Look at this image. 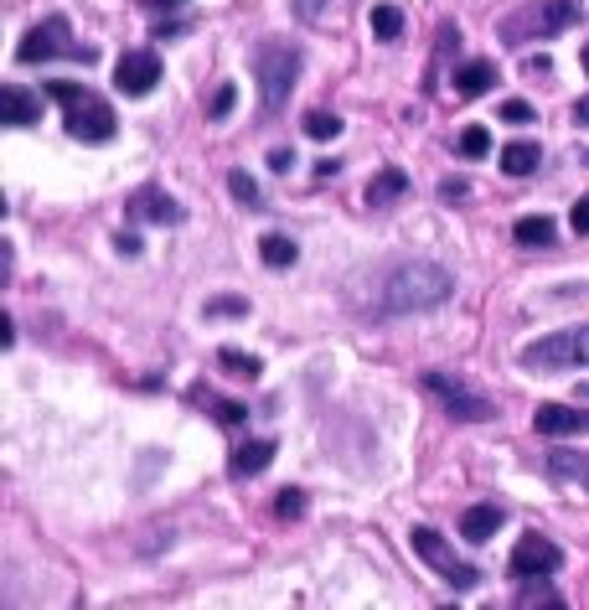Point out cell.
<instances>
[{
  "mask_svg": "<svg viewBox=\"0 0 589 610\" xmlns=\"http://www.w3.org/2000/svg\"><path fill=\"white\" fill-rule=\"evenodd\" d=\"M455 295V274L445 264H429V259H414V264H398L383 290H378V311L383 316H409V311H434Z\"/></svg>",
  "mask_w": 589,
  "mask_h": 610,
  "instance_id": "cell-1",
  "label": "cell"
},
{
  "mask_svg": "<svg viewBox=\"0 0 589 610\" xmlns=\"http://www.w3.org/2000/svg\"><path fill=\"white\" fill-rule=\"evenodd\" d=\"M42 94H47L52 104H62V125H68L73 140H83V145H109V140L119 135V119H114L109 99H99L93 88L68 83V78H52Z\"/></svg>",
  "mask_w": 589,
  "mask_h": 610,
  "instance_id": "cell-2",
  "label": "cell"
},
{
  "mask_svg": "<svg viewBox=\"0 0 589 610\" xmlns=\"http://www.w3.org/2000/svg\"><path fill=\"white\" fill-rule=\"evenodd\" d=\"M254 78H259L264 114L274 119L279 109L290 104V88L300 78V47L295 42H259L254 47Z\"/></svg>",
  "mask_w": 589,
  "mask_h": 610,
  "instance_id": "cell-3",
  "label": "cell"
},
{
  "mask_svg": "<svg viewBox=\"0 0 589 610\" xmlns=\"http://www.w3.org/2000/svg\"><path fill=\"white\" fill-rule=\"evenodd\" d=\"M579 21V0H527L522 11H512L502 21V42L507 47H527L538 37H558Z\"/></svg>",
  "mask_w": 589,
  "mask_h": 610,
  "instance_id": "cell-4",
  "label": "cell"
},
{
  "mask_svg": "<svg viewBox=\"0 0 589 610\" xmlns=\"http://www.w3.org/2000/svg\"><path fill=\"white\" fill-rule=\"evenodd\" d=\"M52 57H73V63H83V68L99 63V52L73 37L68 16H47V21H37V26H31V32L21 37V47H16V63H52Z\"/></svg>",
  "mask_w": 589,
  "mask_h": 610,
  "instance_id": "cell-5",
  "label": "cell"
},
{
  "mask_svg": "<svg viewBox=\"0 0 589 610\" xmlns=\"http://www.w3.org/2000/svg\"><path fill=\"white\" fill-rule=\"evenodd\" d=\"M522 368H533V373L589 368V326H569V331H553V337L527 342L522 347Z\"/></svg>",
  "mask_w": 589,
  "mask_h": 610,
  "instance_id": "cell-6",
  "label": "cell"
},
{
  "mask_svg": "<svg viewBox=\"0 0 589 610\" xmlns=\"http://www.w3.org/2000/svg\"><path fill=\"white\" fill-rule=\"evenodd\" d=\"M409 543H414V554H419L434 574H440L450 590H476V585H481V569H471L465 559H455V548H450L440 533H434V528H424V523H419V528L409 533Z\"/></svg>",
  "mask_w": 589,
  "mask_h": 610,
  "instance_id": "cell-7",
  "label": "cell"
},
{
  "mask_svg": "<svg viewBox=\"0 0 589 610\" xmlns=\"http://www.w3.org/2000/svg\"><path fill=\"white\" fill-rule=\"evenodd\" d=\"M424 393H434V399L445 404L450 419H465V424H481L496 414V404L486 399V393H476L465 378H450V373H424Z\"/></svg>",
  "mask_w": 589,
  "mask_h": 610,
  "instance_id": "cell-8",
  "label": "cell"
},
{
  "mask_svg": "<svg viewBox=\"0 0 589 610\" xmlns=\"http://www.w3.org/2000/svg\"><path fill=\"white\" fill-rule=\"evenodd\" d=\"M558 564H564V548H558L553 538H543V533H527V538L512 548V559H507L512 579H543V574H553Z\"/></svg>",
  "mask_w": 589,
  "mask_h": 610,
  "instance_id": "cell-9",
  "label": "cell"
},
{
  "mask_svg": "<svg viewBox=\"0 0 589 610\" xmlns=\"http://www.w3.org/2000/svg\"><path fill=\"white\" fill-rule=\"evenodd\" d=\"M155 83H161V57H155L150 47H135V52H124V57H119L114 88H119L124 99H145Z\"/></svg>",
  "mask_w": 589,
  "mask_h": 610,
  "instance_id": "cell-10",
  "label": "cell"
},
{
  "mask_svg": "<svg viewBox=\"0 0 589 610\" xmlns=\"http://www.w3.org/2000/svg\"><path fill=\"white\" fill-rule=\"evenodd\" d=\"M533 430L548 435V440H558V435H579V430H589V414H584V409H569V404H538Z\"/></svg>",
  "mask_w": 589,
  "mask_h": 610,
  "instance_id": "cell-11",
  "label": "cell"
},
{
  "mask_svg": "<svg viewBox=\"0 0 589 610\" xmlns=\"http://www.w3.org/2000/svg\"><path fill=\"white\" fill-rule=\"evenodd\" d=\"M130 218H140V223H181L186 212H181L176 197L155 192V187H140V192L130 197Z\"/></svg>",
  "mask_w": 589,
  "mask_h": 610,
  "instance_id": "cell-12",
  "label": "cell"
},
{
  "mask_svg": "<svg viewBox=\"0 0 589 610\" xmlns=\"http://www.w3.org/2000/svg\"><path fill=\"white\" fill-rule=\"evenodd\" d=\"M403 197H409V171H403V166H383V171H372L367 192H362V202H367V207H393V202H403Z\"/></svg>",
  "mask_w": 589,
  "mask_h": 610,
  "instance_id": "cell-13",
  "label": "cell"
},
{
  "mask_svg": "<svg viewBox=\"0 0 589 610\" xmlns=\"http://www.w3.org/2000/svg\"><path fill=\"white\" fill-rule=\"evenodd\" d=\"M0 109H6V125L26 130V125L42 119V94H31V88H21V83H6L0 88Z\"/></svg>",
  "mask_w": 589,
  "mask_h": 610,
  "instance_id": "cell-14",
  "label": "cell"
},
{
  "mask_svg": "<svg viewBox=\"0 0 589 610\" xmlns=\"http://www.w3.org/2000/svg\"><path fill=\"white\" fill-rule=\"evenodd\" d=\"M269 461H274V440H243L228 455V476L233 481H248V476H259Z\"/></svg>",
  "mask_w": 589,
  "mask_h": 610,
  "instance_id": "cell-15",
  "label": "cell"
},
{
  "mask_svg": "<svg viewBox=\"0 0 589 610\" xmlns=\"http://www.w3.org/2000/svg\"><path fill=\"white\" fill-rule=\"evenodd\" d=\"M502 523H507V512L496 502H476V507H465V517H460V538L465 543H486Z\"/></svg>",
  "mask_w": 589,
  "mask_h": 610,
  "instance_id": "cell-16",
  "label": "cell"
},
{
  "mask_svg": "<svg viewBox=\"0 0 589 610\" xmlns=\"http://www.w3.org/2000/svg\"><path fill=\"white\" fill-rule=\"evenodd\" d=\"M491 88H496V68L481 63V57L465 63V68H455V94L460 99H481V94H491Z\"/></svg>",
  "mask_w": 589,
  "mask_h": 610,
  "instance_id": "cell-17",
  "label": "cell"
},
{
  "mask_svg": "<svg viewBox=\"0 0 589 610\" xmlns=\"http://www.w3.org/2000/svg\"><path fill=\"white\" fill-rule=\"evenodd\" d=\"M512 238L522 243V249H548V243L558 238V228H553V218H543V212H527V218H517Z\"/></svg>",
  "mask_w": 589,
  "mask_h": 610,
  "instance_id": "cell-18",
  "label": "cell"
},
{
  "mask_svg": "<svg viewBox=\"0 0 589 610\" xmlns=\"http://www.w3.org/2000/svg\"><path fill=\"white\" fill-rule=\"evenodd\" d=\"M538 161H543V150H538L533 140H512V145L502 150V171H507V176H533Z\"/></svg>",
  "mask_w": 589,
  "mask_h": 610,
  "instance_id": "cell-19",
  "label": "cell"
},
{
  "mask_svg": "<svg viewBox=\"0 0 589 610\" xmlns=\"http://www.w3.org/2000/svg\"><path fill=\"white\" fill-rule=\"evenodd\" d=\"M548 471H553V481H574V486H584V492H589V461H584V455L553 450L548 455Z\"/></svg>",
  "mask_w": 589,
  "mask_h": 610,
  "instance_id": "cell-20",
  "label": "cell"
},
{
  "mask_svg": "<svg viewBox=\"0 0 589 610\" xmlns=\"http://www.w3.org/2000/svg\"><path fill=\"white\" fill-rule=\"evenodd\" d=\"M259 254H264L269 269H290V264L300 259L295 238H285V233H264V238H259Z\"/></svg>",
  "mask_w": 589,
  "mask_h": 610,
  "instance_id": "cell-21",
  "label": "cell"
},
{
  "mask_svg": "<svg viewBox=\"0 0 589 610\" xmlns=\"http://www.w3.org/2000/svg\"><path fill=\"white\" fill-rule=\"evenodd\" d=\"M217 368H223V373H233V378H243V383H254V378L264 373V362H259L254 352H238V347H223V352H217Z\"/></svg>",
  "mask_w": 589,
  "mask_h": 610,
  "instance_id": "cell-22",
  "label": "cell"
},
{
  "mask_svg": "<svg viewBox=\"0 0 589 610\" xmlns=\"http://www.w3.org/2000/svg\"><path fill=\"white\" fill-rule=\"evenodd\" d=\"M372 37H378V42H398L403 37V11L398 6H372Z\"/></svg>",
  "mask_w": 589,
  "mask_h": 610,
  "instance_id": "cell-23",
  "label": "cell"
},
{
  "mask_svg": "<svg viewBox=\"0 0 589 610\" xmlns=\"http://www.w3.org/2000/svg\"><path fill=\"white\" fill-rule=\"evenodd\" d=\"M486 150H491V130H486V125H465V130H460V156H465V161H481Z\"/></svg>",
  "mask_w": 589,
  "mask_h": 610,
  "instance_id": "cell-24",
  "label": "cell"
},
{
  "mask_svg": "<svg viewBox=\"0 0 589 610\" xmlns=\"http://www.w3.org/2000/svg\"><path fill=\"white\" fill-rule=\"evenodd\" d=\"M207 409L217 414V424H228V430H238V424L248 419V404H238V399H217V393H207Z\"/></svg>",
  "mask_w": 589,
  "mask_h": 610,
  "instance_id": "cell-25",
  "label": "cell"
},
{
  "mask_svg": "<svg viewBox=\"0 0 589 610\" xmlns=\"http://www.w3.org/2000/svg\"><path fill=\"white\" fill-rule=\"evenodd\" d=\"M305 135H310V140H336V135H341V119L326 114V109H310V114H305Z\"/></svg>",
  "mask_w": 589,
  "mask_h": 610,
  "instance_id": "cell-26",
  "label": "cell"
},
{
  "mask_svg": "<svg viewBox=\"0 0 589 610\" xmlns=\"http://www.w3.org/2000/svg\"><path fill=\"white\" fill-rule=\"evenodd\" d=\"M228 192L243 202V207H259V181L248 171H228Z\"/></svg>",
  "mask_w": 589,
  "mask_h": 610,
  "instance_id": "cell-27",
  "label": "cell"
},
{
  "mask_svg": "<svg viewBox=\"0 0 589 610\" xmlns=\"http://www.w3.org/2000/svg\"><path fill=\"white\" fill-rule=\"evenodd\" d=\"M517 605H564V595H558V590H548V585H533V579H522Z\"/></svg>",
  "mask_w": 589,
  "mask_h": 610,
  "instance_id": "cell-28",
  "label": "cell"
},
{
  "mask_svg": "<svg viewBox=\"0 0 589 610\" xmlns=\"http://www.w3.org/2000/svg\"><path fill=\"white\" fill-rule=\"evenodd\" d=\"M233 104H238V88H233V83H223V88H217V94L207 99V119H228V114H233Z\"/></svg>",
  "mask_w": 589,
  "mask_h": 610,
  "instance_id": "cell-29",
  "label": "cell"
},
{
  "mask_svg": "<svg viewBox=\"0 0 589 610\" xmlns=\"http://www.w3.org/2000/svg\"><path fill=\"white\" fill-rule=\"evenodd\" d=\"M207 316H248V300L243 295H212L207 300Z\"/></svg>",
  "mask_w": 589,
  "mask_h": 610,
  "instance_id": "cell-30",
  "label": "cell"
},
{
  "mask_svg": "<svg viewBox=\"0 0 589 610\" xmlns=\"http://www.w3.org/2000/svg\"><path fill=\"white\" fill-rule=\"evenodd\" d=\"M533 119H538L533 104H522V99H507V104H502V125H517V130H522V125H533Z\"/></svg>",
  "mask_w": 589,
  "mask_h": 610,
  "instance_id": "cell-31",
  "label": "cell"
},
{
  "mask_svg": "<svg viewBox=\"0 0 589 610\" xmlns=\"http://www.w3.org/2000/svg\"><path fill=\"white\" fill-rule=\"evenodd\" d=\"M274 512H279V517H300V512H305V492H300V486H285V492H279V502H274Z\"/></svg>",
  "mask_w": 589,
  "mask_h": 610,
  "instance_id": "cell-32",
  "label": "cell"
},
{
  "mask_svg": "<svg viewBox=\"0 0 589 610\" xmlns=\"http://www.w3.org/2000/svg\"><path fill=\"white\" fill-rule=\"evenodd\" d=\"M326 6H331V0H295V16H300V21H321Z\"/></svg>",
  "mask_w": 589,
  "mask_h": 610,
  "instance_id": "cell-33",
  "label": "cell"
},
{
  "mask_svg": "<svg viewBox=\"0 0 589 610\" xmlns=\"http://www.w3.org/2000/svg\"><path fill=\"white\" fill-rule=\"evenodd\" d=\"M569 228H574V233H589V192L574 202V212H569Z\"/></svg>",
  "mask_w": 589,
  "mask_h": 610,
  "instance_id": "cell-34",
  "label": "cell"
},
{
  "mask_svg": "<svg viewBox=\"0 0 589 610\" xmlns=\"http://www.w3.org/2000/svg\"><path fill=\"white\" fill-rule=\"evenodd\" d=\"M290 166H295V150H274V156H269V171L274 176H285Z\"/></svg>",
  "mask_w": 589,
  "mask_h": 610,
  "instance_id": "cell-35",
  "label": "cell"
},
{
  "mask_svg": "<svg viewBox=\"0 0 589 610\" xmlns=\"http://www.w3.org/2000/svg\"><path fill=\"white\" fill-rule=\"evenodd\" d=\"M465 192H471V187H465V181H460V176H450V181H440V197H445V202H455V197H465Z\"/></svg>",
  "mask_w": 589,
  "mask_h": 610,
  "instance_id": "cell-36",
  "label": "cell"
},
{
  "mask_svg": "<svg viewBox=\"0 0 589 610\" xmlns=\"http://www.w3.org/2000/svg\"><path fill=\"white\" fill-rule=\"evenodd\" d=\"M114 249H119L124 259H135V254H140V238H135V233H119V238H114Z\"/></svg>",
  "mask_w": 589,
  "mask_h": 610,
  "instance_id": "cell-37",
  "label": "cell"
},
{
  "mask_svg": "<svg viewBox=\"0 0 589 610\" xmlns=\"http://www.w3.org/2000/svg\"><path fill=\"white\" fill-rule=\"evenodd\" d=\"M0 347H16V321H0Z\"/></svg>",
  "mask_w": 589,
  "mask_h": 610,
  "instance_id": "cell-38",
  "label": "cell"
},
{
  "mask_svg": "<svg viewBox=\"0 0 589 610\" xmlns=\"http://www.w3.org/2000/svg\"><path fill=\"white\" fill-rule=\"evenodd\" d=\"M574 125H589V94L574 99Z\"/></svg>",
  "mask_w": 589,
  "mask_h": 610,
  "instance_id": "cell-39",
  "label": "cell"
},
{
  "mask_svg": "<svg viewBox=\"0 0 589 610\" xmlns=\"http://www.w3.org/2000/svg\"><path fill=\"white\" fill-rule=\"evenodd\" d=\"M140 6H145V11H176L181 0H140Z\"/></svg>",
  "mask_w": 589,
  "mask_h": 610,
  "instance_id": "cell-40",
  "label": "cell"
},
{
  "mask_svg": "<svg viewBox=\"0 0 589 610\" xmlns=\"http://www.w3.org/2000/svg\"><path fill=\"white\" fill-rule=\"evenodd\" d=\"M584 73H589V42H584Z\"/></svg>",
  "mask_w": 589,
  "mask_h": 610,
  "instance_id": "cell-41",
  "label": "cell"
},
{
  "mask_svg": "<svg viewBox=\"0 0 589 610\" xmlns=\"http://www.w3.org/2000/svg\"><path fill=\"white\" fill-rule=\"evenodd\" d=\"M579 393H584V399H589V383H579Z\"/></svg>",
  "mask_w": 589,
  "mask_h": 610,
  "instance_id": "cell-42",
  "label": "cell"
},
{
  "mask_svg": "<svg viewBox=\"0 0 589 610\" xmlns=\"http://www.w3.org/2000/svg\"><path fill=\"white\" fill-rule=\"evenodd\" d=\"M584 161H589V156H584Z\"/></svg>",
  "mask_w": 589,
  "mask_h": 610,
  "instance_id": "cell-43",
  "label": "cell"
}]
</instances>
